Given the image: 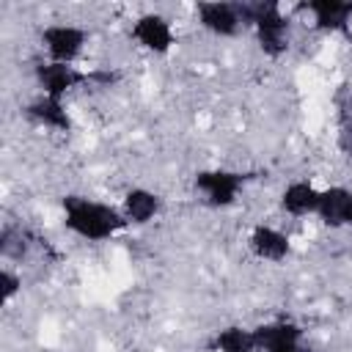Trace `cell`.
<instances>
[{"instance_id":"6da1fadb","label":"cell","mask_w":352,"mask_h":352,"mask_svg":"<svg viewBox=\"0 0 352 352\" xmlns=\"http://www.w3.org/2000/svg\"><path fill=\"white\" fill-rule=\"evenodd\" d=\"M60 209H63V228L82 242H107L129 226L121 214V206L88 195H66Z\"/></svg>"},{"instance_id":"7a4b0ae2","label":"cell","mask_w":352,"mask_h":352,"mask_svg":"<svg viewBox=\"0 0 352 352\" xmlns=\"http://www.w3.org/2000/svg\"><path fill=\"white\" fill-rule=\"evenodd\" d=\"M239 6H242L245 28L253 30L258 50L267 58L286 55L289 47H292V19L280 8V3H272V0H248V3H239Z\"/></svg>"},{"instance_id":"3957f363","label":"cell","mask_w":352,"mask_h":352,"mask_svg":"<svg viewBox=\"0 0 352 352\" xmlns=\"http://www.w3.org/2000/svg\"><path fill=\"white\" fill-rule=\"evenodd\" d=\"M248 176L231 168H204L192 176V190L201 195V201L212 209H228L236 204Z\"/></svg>"},{"instance_id":"277c9868","label":"cell","mask_w":352,"mask_h":352,"mask_svg":"<svg viewBox=\"0 0 352 352\" xmlns=\"http://www.w3.org/2000/svg\"><path fill=\"white\" fill-rule=\"evenodd\" d=\"M38 44L47 60L55 63H77L88 44V30L74 22H52L38 33Z\"/></svg>"},{"instance_id":"5b68a950","label":"cell","mask_w":352,"mask_h":352,"mask_svg":"<svg viewBox=\"0 0 352 352\" xmlns=\"http://www.w3.org/2000/svg\"><path fill=\"white\" fill-rule=\"evenodd\" d=\"M33 80L38 85V94L52 96V99H66L74 88L94 82V72H82L74 63H55V60H41L33 66Z\"/></svg>"},{"instance_id":"8992f818","label":"cell","mask_w":352,"mask_h":352,"mask_svg":"<svg viewBox=\"0 0 352 352\" xmlns=\"http://www.w3.org/2000/svg\"><path fill=\"white\" fill-rule=\"evenodd\" d=\"M129 36H132V41H135L140 50H146V52H151V55H168V52L176 47L173 22H170L165 14H160V11H146V14H140V16L132 22Z\"/></svg>"},{"instance_id":"52a82bcc","label":"cell","mask_w":352,"mask_h":352,"mask_svg":"<svg viewBox=\"0 0 352 352\" xmlns=\"http://www.w3.org/2000/svg\"><path fill=\"white\" fill-rule=\"evenodd\" d=\"M195 16H198V25L214 38H236L245 30V16L239 3L206 0L195 6Z\"/></svg>"},{"instance_id":"ba28073f","label":"cell","mask_w":352,"mask_h":352,"mask_svg":"<svg viewBox=\"0 0 352 352\" xmlns=\"http://www.w3.org/2000/svg\"><path fill=\"white\" fill-rule=\"evenodd\" d=\"M258 352H308L305 330L292 319H272L256 327Z\"/></svg>"},{"instance_id":"9c48e42d","label":"cell","mask_w":352,"mask_h":352,"mask_svg":"<svg viewBox=\"0 0 352 352\" xmlns=\"http://www.w3.org/2000/svg\"><path fill=\"white\" fill-rule=\"evenodd\" d=\"M248 248L250 253L258 258V261H267V264H280L292 256V236L275 226H267V223H258L250 228L248 234Z\"/></svg>"},{"instance_id":"30bf717a","label":"cell","mask_w":352,"mask_h":352,"mask_svg":"<svg viewBox=\"0 0 352 352\" xmlns=\"http://www.w3.org/2000/svg\"><path fill=\"white\" fill-rule=\"evenodd\" d=\"M308 16L314 30L319 33H346L352 22V0H308L300 6Z\"/></svg>"},{"instance_id":"8fae6325","label":"cell","mask_w":352,"mask_h":352,"mask_svg":"<svg viewBox=\"0 0 352 352\" xmlns=\"http://www.w3.org/2000/svg\"><path fill=\"white\" fill-rule=\"evenodd\" d=\"M25 118L41 129H50V132H72V113L66 107L63 99H52V96H33L25 107H22Z\"/></svg>"},{"instance_id":"7c38bea8","label":"cell","mask_w":352,"mask_h":352,"mask_svg":"<svg viewBox=\"0 0 352 352\" xmlns=\"http://www.w3.org/2000/svg\"><path fill=\"white\" fill-rule=\"evenodd\" d=\"M162 195L148 187H129L121 198V214L129 226H148L162 212Z\"/></svg>"},{"instance_id":"4fadbf2b","label":"cell","mask_w":352,"mask_h":352,"mask_svg":"<svg viewBox=\"0 0 352 352\" xmlns=\"http://www.w3.org/2000/svg\"><path fill=\"white\" fill-rule=\"evenodd\" d=\"M319 195L322 190L308 182V179H297V182H289L283 190H280V198H278V206L283 214L289 217H316V209H319Z\"/></svg>"},{"instance_id":"5bb4252c","label":"cell","mask_w":352,"mask_h":352,"mask_svg":"<svg viewBox=\"0 0 352 352\" xmlns=\"http://www.w3.org/2000/svg\"><path fill=\"white\" fill-rule=\"evenodd\" d=\"M349 206H352V190L344 187V184H333V187H324V190H322L316 217H319L327 228H346Z\"/></svg>"},{"instance_id":"9a60e30c","label":"cell","mask_w":352,"mask_h":352,"mask_svg":"<svg viewBox=\"0 0 352 352\" xmlns=\"http://www.w3.org/2000/svg\"><path fill=\"white\" fill-rule=\"evenodd\" d=\"M209 352H258L256 327H245V324L220 327L209 341Z\"/></svg>"},{"instance_id":"2e32d148","label":"cell","mask_w":352,"mask_h":352,"mask_svg":"<svg viewBox=\"0 0 352 352\" xmlns=\"http://www.w3.org/2000/svg\"><path fill=\"white\" fill-rule=\"evenodd\" d=\"M28 253H30V242L22 234V228L6 223L0 228V256L6 261H11V264H22L28 258Z\"/></svg>"},{"instance_id":"e0dca14e","label":"cell","mask_w":352,"mask_h":352,"mask_svg":"<svg viewBox=\"0 0 352 352\" xmlns=\"http://www.w3.org/2000/svg\"><path fill=\"white\" fill-rule=\"evenodd\" d=\"M22 294V272H16L14 267H3L0 270V302L11 305L16 297Z\"/></svg>"},{"instance_id":"ac0fdd59","label":"cell","mask_w":352,"mask_h":352,"mask_svg":"<svg viewBox=\"0 0 352 352\" xmlns=\"http://www.w3.org/2000/svg\"><path fill=\"white\" fill-rule=\"evenodd\" d=\"M333 107L338 113V124H349L352 121V85L341 82L333 91Z\"/></svg>"},{"instance_id":"d6986e66","label":"cell","mask_w":352,"mask_h":352,"mask_svg":"<svg viewBox=\"0 0 352 352\" xmlns=\"http://www.w3.org/2000/svg\"><path fill=\"white\" fill-rule=\"evenodd\" d=\"M336 148L341 157L352 160V121L349 124H338V132H336Z\"/></svg>"},{"instance_id":"ffe728a7","label":"cell","mask_w":352,"mask_h":352,"mask_svg":"<svg viewBox=\"0 0 352 352\" xmlns=\"http://www.w3.org/2000/svg\"><path fill=\"white\" fill-rule=\"evenodd\" d=\"M346 228H352V206H349V220H346Z\"/></svg>"}]
</instances>
